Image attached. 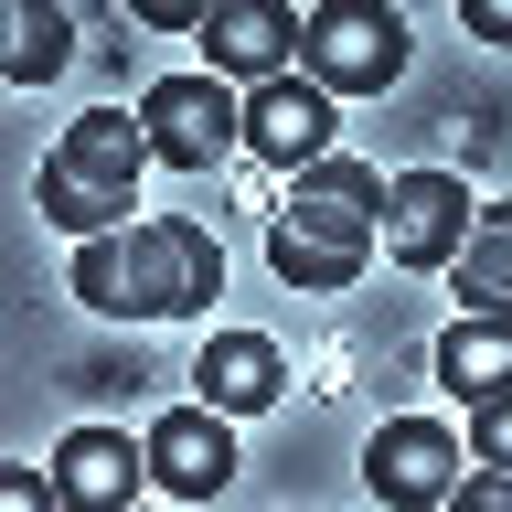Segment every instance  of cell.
Returning <instances> with one entry per match:
<instances>
[{
  "label": "cell",
  "mask_w": 512,
  "mask_h": 512,
  "mask_svg": "<svg viewBox=\"0 0 512 512\" xmlns=\"http://www.w3.org/2000/svg\"><path fill=\"white\" fill-rule=\"evenodd\" d=\"M448 480H459V427H427V416H384L374 438H363V491L395 512H427L448 502Z\"/></svg>",
  "instance_id": "obj_7"
},
{
  "label": "cell",
  "mask_w": 512,
  "mask_h": 512,
  "mask_svg": "<svg viewBox=\"0 0 512 512\" xmlns=\"http://www.w3.org/2000/svg\"><path fill=\"white\" fill-rule=\"evenodd\" d=\"M246 150H256V171H310V160L331 150V96H320L310 75L256 86L246 96Z\"/></svg>",
  "instance_id": "obj_9"
},
{
  "label": "cell",
  "mask_w": 512,
  "mask_h": 512,
  "mask_svg": "<svg viewBox=\"0 0 512 512\" xmlns=\"http://www.w3.org/2000/svg\"><path fill=\"white\" fill-rule=\"evenodd\" d=\"M448 278H459L470 310H502V299H512V214H470V235H459V256H448Z\"/></svg>",
  "instance_id": "obj_14"
},
{
  "label": "cell",
  "mask_w": 512,
  "mask_h": 512,
  "mask_svg": "<svg viewBox=\"0 0 512 512\" xmlns=\"http://www.w3.org/2000/svg\"><path fill=\"white\" fill-rule=\"evenodd\" d=\"M203 54L224 86H278V64L299 54V22L278 0H224V11H203Z\"/></svg>",
  "instance_id": "obj_10"
},
{
  "label": "cell",
  "mask_w": 512,
  "mask_h": 512,
  "mask_svg": "<svg viewBox=\"0 0 512 512\" xmlns=\"http://www.w3.org/2000/svg\"><path fill=\"white\" fill-rule=\"evenodd\" d=\"M470 182L459 171H395L374 203V256H395V267H448L459 256V235H470Z\"/></svg>",
  "instance_id": "obj_5"
},
{
  "label": "cell",
  "mask_w": 512,
  "mask_h": 512,
  "mask_svg": "<svg viewBox=\"0 0 512 512\" xmlns=\"http://www.w3.org/2000/svg\"><path fill=\"white\" fill-rule=\"evenodd\" d=\"M299 64H310V86L331 96H384L395 75H406V22L384 11V0H331V11H310L299 22Z\"/></svg>",
  "instance_id": "obj_4"
},
{
  "label": "cell",
  "mask_w": 512,
  "mask_h": 512,
  "mask_svg": "<svg viewBox=\"0 0 512 512\" xmlns=\"http://www.w3.org/2000/svg\"><path fill=\"white\" fill-rule=\"evenodd\" d=\"M139 171H150V128L118 118V107H86V118L54 139V160H43V214L86 246V235H107V224H128V192H139Z\"/></svg>",
  "instance_id": "obj_3"
},
{
  "label": "cell",
  "mask_w": 512,
  "mask_h": 512,
  "mask_svg": "<svg viewBox=\"0 0 512 512\" xmlns=\"http://www.w3.org/2000/svg\"><path fill=\"white\" fill-rule=\"evenodd\" d=\"M139 128H150V160H171V171H214V160L246 139V107H235L224 75H171V86H150Z\"/></svg>",
  "instance_id": "obj_6"
},
{
  "label": "cell",
  "mask_w": 512,
  "mask_h": 512,
  "mask_svg": "<svg viewBox=\"0 0 512 512\" xmlns=\"http://www.w3.org/2000/svg\"><path fill=\"white\" fill-rule=\"evenodd\" d=\"M150 480L171 491V502H214L224 480H235V427H224V406H171V416H150Z\"/></svg>",
  "instance_id": "obj_8"
},
{
  "label": "cell",
  "mask_w": 512,
  "mask_h": 512,
  "mask_svg": "<svg viewBox=\"0 0 512 512\" xmlns=\"http://www.w3.org/2000/svg\"><path fill=\"white\" fill-rule=\"evenodd\" d=\"M438 384H448L470 416L512 395V331H502V310H470L459 331H438Z\"/></svg>",
  "instance_id": "obj_12"
},
{
  "label": "cell",
  "mask_w": 512,
  "mask_h": 512,
  "mask_svg": "<svg viewBox=\"0 0 512 512\" xmlns=\"http://www.w3.org/2000/svg\"><path fill=\"white\" fill-rule=\"evenodd\" d=\"M64 278H75V299L107 310V320H192V310H214L224 256H214L203 224L150 214V224H107V235H86Z\"/></svg>",
  "instance_id": "obj_1"
},
{
  "label": "cell",
  "mask_w": 512,
  "mask_h": 512,
  "mask_svg": "<svg viewBox=\"0 0 512 512\" xmlns=\"http://www.w3.org/2000/svg\"><path fill=\"white\" fill-rule=\"evenodd\" d=\"M203 406H224V416L278 406V342L267 331H214L203 342Z\"/></svg>",
  "instance_id": "obj_13"
},
{
  "label": "cell",
  "mask_w": 512,
  "mask_h": 512,
  "mask_svg": "<svg viewBox=\"0 0 512 512\" xmlns=\"http://www.w3.org/2000/svg\"><path fill=\"white\" fill-rule=\"evenodd\" d=\"M64 54H75V22H64L54 0H22L11 11V86H54Z\"/></svg>",
  "instance_id": "obj_15"
},
{
  "label": "cell",
  "mask_w": 512,
  "mask_h": 512,
  "mask_svg": "<svg viewBox=\"0 0 512 512\" xmlns=\"http://www.w3.org/2000/svg\"><path fill=\"white\" fill-rule=\"evenodd\" d=\"M374 203H384V171L320 150L310 171L278 192V214H267V267H278L288 288H352L374 267Z\"/></svg>",
  "instance_id": "obj_2"
},
{
  "label": "cell",
  "mask_w": 512,
  "mask_h": 512,
  "mask_svg": "<svg viewBox=\"0 0 512 512\" xmlns=\"http://www.w3.org/2000/svg\"><path fill=\"white\" fill-rule=\"evenodd\" d=\"M54 480H64V502L118 512L128 491L150 480V448L128 438V427H75V438H64V459H54Z\"/></svg>",
  "instance_id": "obj_11"
}]
</instances>
